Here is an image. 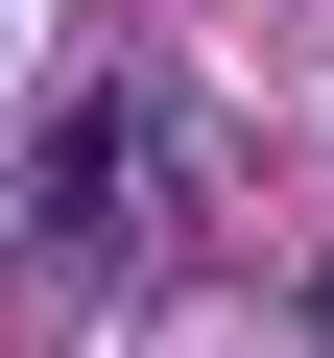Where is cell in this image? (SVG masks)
I'll list each match as a JSON object with an SVG mask.
<instances>
[{
  "instance_id": "6da1fadb",
  "label": "cell",
  "mask_w": 334,
  "mask_h": 358,
  "mask_svg": "<svg viewBox=\"0 0 334 358\" xmlns=\"http://www.w3.org/2000/svg\"><path fill=\"white\" fill-rule=\"evenodd\" d=\"M24 215H48V263H72V287H96V263H143V120H119V96H72V120H48Z\"/></svg>"
}]
</instances>
